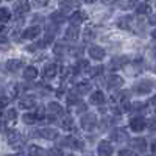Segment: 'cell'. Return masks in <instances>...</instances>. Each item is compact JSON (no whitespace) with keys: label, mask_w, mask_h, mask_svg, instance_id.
I'll list each match as a JSON object with an SVG mask.
<instances>
[{"label":"cell","mask_w":156,"mask_h":156,"mask_svg":"<svg viewBox=\"0 0 156 156\" xmlns=\"http://www.w3.org/2000/svg\"><path fill=\"white\" fill-rule=\"evenodd\" d=\"M64 50H66L64 44H56L55 48H53V53H55L56 56H61V55H64Z\"/></svg>","instance_id":"cell-36"},{"label":"cell","mask_w":156,"mask_h":156,"mask_svg":"<svg viewBox=\"0 0 156 156\" xmlns=\"http://www.w3.org/2000/svg\"><path fill=\"white\" fill-rule=\"evenodd\" d=\"M36 137H42L47 140H53L58 137V131L55 128H48V126H42V128H37L36 133H33Z\"/></svg>","instance_id":"cell-4"},{"label":"cell","mask_w":156,"mask_h":156,"mask_svg":"<svg viewBox=\"0 0 156 156\" xmlns=\"http://www.w3.org/2000/svg\"><path fill=\"white\" fill-rule=\"evenodd\" d=\"M8 103H9V98H8L3 92H0V108H5Z\"/></svg>","instance_id":"cell-38"},{"label":"cell","mask_w":156,"mask_h":156,"mask_svg":"<svg viewBox=\"0 0 156 156\" xmlns=\"http://www.w3.org/2000/svg\"><path fill=\"white\" fill-rule=\"evenodd\" d=\"M19 106L23 108V109L36 108V98H34V95H25V97H22L20 101H19Z\"/></svg>","instance_id":"cell-20"},{"label":"cell","mask_w":156,"mask_h":156,"mask_svg":"<svg viewBox=\"0 0 156 156\" xmlns=\"http://www.w3.org/2000/svg\"><path fill=\"white\" fill-rule=\"evenodd\" d=\"M22 122L27 123V125H33V123L37 122V117L34 115V112H25L22 115Z\"/></svg>","instance_id":"cell-28"},{"label":"cell","mask_w":156,"mask_h":156,"mask_svg":"<svg viewBox=\"0 0 156 156\" xmlns=\"http://www.w3.org/2000/svg\"><path fill=\"white\" fill-rule=\"evenodd\" d=\"M37 69L34 66H27L23 70V80H27V81H33L37 78Z\"/></svg>","instance_id":"cell-22"},{"label":"cell","mask_w":156,"mask_h":156,"mask_svg":"<svg viewBox=\"0 0 156 156\" xmlns=\"http://www.w3.org/2000/svg\"><path fill=\"white\" fill-rule=\"evenodd\" d=\"M101 73H103V67H101V66H98V67H95V69L92 70V75H94V76H100Z\"/></svg>","instance_id":"cell-41"},{"label":"cell","mask_w":156,"mask_h":156,"mask_svg":"<svg viewBox=\"0 0 156 156\" xmlns=\"http://www.w3.org/2000/svg\"><path fill=\"white\" fill-rule=\"evenodd\" d=\"M22 66H23V62H22L20 59H9V61H6V69H8L9 72H16V70H19Z\"/></svg>","instance_id":"cell-25"},{"label":"cell","mask_w":156,"mask_h":156,"mask_svg":"<svg viewBox=\"0 0 156 156\" xmlns=\"http://www.w3.org/2000/svg\"><path fill=\"white\" fill-rule=\"evenodd\" d=\"M50 0H33V5L36 8H42V6H47Z\"/></svg>","instance_id":"cell-39"},{"label":"cell","mask_w":156,"mask_h":156,"mask_svg":"<svg viewBox=\"0 0 156 156\" xmlns=\"http://www.w3.org/2000/svg\"><path fill=\"white\" fill-rule=\"evenodd\" d=\"M89 61L87 59H80L76 62V66H73V72L75 73H81V72H84V70H89Z\"/></svg>","instance_id":"cell-24"},{"label":"cell","mask_w":156,"mask_h":156,"mask_svg":"<svg viewBox=\"0 0 156 156\" xmlns=\"http://www.w3.org/2000/svg\"><path fill=\"white\" fill-rule=\"evenodd\" d=\"M80 95H78L75 90H69V94H67V97H66V100H67V103L72 106V105H80Z\"/></svg>","instance_id":"cell-26"},{"label":"cell","mask_w":156,"mask_h":156,"mask_svg":"<svg viewBox=\"0 0 156 156\" xmlns=\"http://www.w3.org/2000/svg\"><path fill=\"white\" fill-rule=\"evenodd\" d=\"M5 119L8 120V122H14L16 119H17V111L14 109V108H9V109H6V112H5Z\"/></svg>","instance_id":"cell-31"},{"label":"cell","mask_w":156,"mask_h":156,"mask_svg":"<svg viewBox=\"0 0 156 156\" xmlns=\"http://www.w3.org/2000/svg\"><path fill=\"white\" fill-rule=\"evenodd\" d=\"M148 20H150V23H151V25H156V16H150V19H148Z\"/></svg>","instance_id":"cell-43"},{"label":"cell","mask_w":156,"mask_h":156,"mask_svg":"<svg viewBox=\"0 0 156 156\" xmlns=\"http://www.w3.org/2000/svg\"><path fill=\"white\" fill-rule=\"evenodd\" d=\"M8 156H22L20 153H14V154H8Z\"/></svg>","instance_id":"cell-48"},{"label":"cell","mask_w":156,"mask_h":156,"mask_svg":"<svg viewBox=\"0 0 156 156\" xmlns=\"http://www.w3.org/2000/svg\"><path fill=\"white\" fill-rule=\"evenodd\" d=\"M28 154L30 156H45V150L39 145H30L28 147Z\"/></svg>","instance_id":"cell-27"},{"label":"cell","mask_w":156,"mask_h":156,"mask_svg":"<svg viewBox=\"0 0 156 156\" xmlns=\"http://www.w3.org/2000/svg\"><path fill=\"white\" fill-rule=\"evenodd\" d=\"M87 53H89V56L92 58L94 61H103V59H105V56H106L105 48L100 47V45H92V47H89Z\"/></svg>","instance_id":"cell-10"},{"label":"cell","mask_w":156,"mask_h":156,"mask_svg":"<svg viewBox=\"0 0 156 156\" xmlns=\"http://www.w3.org/2000/svg\"><path fill=\"white\" fill-rule=\"evenodd\" d=\"M8 144L12 147V148H20L23 145V139H22V134L17 131V129H9L8 131Z\"/></svg>","instance_id":"cell-5"},{"label":"cell","mask_w":156,"mask_h":156,"mask_svg":"<svg viewBox=\"0 0 156 156\" xmlns=\"http://www.w3.org/2000/svg\"><path fill=\"white\" fill-rule=\"evenodd\" d=\"M80 6V3L76 0H59V9L62 11V14H67V12H72L73 9H76Z\"/></svg>","instance_id":"cell-11"},{"label":"cell","mask_w":156,"mask_h":156,"mask_svg":"<svg viewBox=\"0 0 156 156\" xmlns=\"http://www.w3.org/2000/svg\"><path fill=\"white\" fill-rule=\"evenodd\" d=\"M154 58H156V48H154Z\"/></svg>","instance_id":"cell-50"},{"label":"cell","mask_w":156,"mask_h":156,"mask_svg":"<svg viewBox=\"0 0 156 156\" xmlns=\"http://www.w3.org/2000/svg\"><path fill=\"white\" fill-rule=\"evenodd\" d=\"M126 61H128L126 58H114V59H112V62H111V67H112V69L123 67V64H125Z\"/></svg>","instance_id":"cell-34"},{"label":"cell","mask_w":156,"mask_h":156,"mask_svg":"<svg viewBox=\"0 0 156 156\" xmlns=\"http://www.w3.org/2000/svg\"><path fill=\"white\" fill-rule=\"evenodd\" d=\"M131 22H133V17L131 16H125V17H122L119 20V27L120 28H125V30H129V28H131V27H129Z\"/></svg>","instance_id":"cell-29"},{"label":"cell","mask_w":156,"mask_h":156,"mask_svg":"<svg viewBox=\"0 0 156 156\" xmlns=\"http://www.w3.org/2000/svg\"><path fill=\"white\" fill-rule=\"evenodd\" d=\"M11 19V12H9V9H6V8H0V22H8Z\"/></svg>","instance_id":"cell-33"},{"label":"cell","mask_w":156,"mask_h":156,"mask_svg":"<svg viewBox=\"0 0 156 156\" xmlns=\"http://www.w3.org/2000/svg\"><path fill=\"white\" fill-rule=\"evenodd\" d=\"M30 8H31V5H30L28 0H19V2L14 5V12L17 16H23L30 11Z\"/></svg>","instance_id":"cell-17"},{"label":"cell","mask_w":156,"mask_h":156,"mask_svg":"<svg viewBox=\"0 0 156 156\" xmlns=\"http://www.w3.org/2000/svg\"><path fill=\"white\" fill-rule=\"evenodd\" d=\"M151 153H153V156H156V140L151 142Z\"/></svg>","instance_id":"cell-42"},{"label":"cell","mask_w":156,"mask_h":156,"mask_svg":"<svg viewBox=\"0 0 156 156\" xmlns=\"http://www.w3.org/2000/svg\"><path fill=\"white\" fill-rule=\"evenodd\" d=\"M92 89V84H90V81H87V80H83V81H78L75 86H73V90L78 94V95H84V94H87L89 90Z\"/></svg>","instance_id":"cell-14"},{"label":"cell","mask_w":156,"mask_h":156,"mask_svg":"<svg viewBox=\"0 0 156 156\" xmlns=\"http://www.w3.org/2000/svg\"><path fill=\"white\" fill-rule=\"evenodd\" d=\"M61 144H62V147H67V148H70V150H81V148H83V142L78 139V137H75V136L64 137Z\"/></svg>","instance_id":"cell-8"},{"label":"cell","mask_w":156,"mask_h":156,"mask_svg":"<svg viewBox=\"0 0 156 156\" xmlns=\"http://www.w3.org/2000/svg\"><path fill=\"white\" fill-rule=\"evenodd\" d=\"M61 128L64 129V131H73V129H75V120H73V117H70V115L62 117V119H61Z\"/></svg>","instance_id":"cell-23"},{"label":"cell","mask_w":156,"mask_h":156,"mask_svg":"<svg viewBox=\"0 0 156 156\" xmlns=\"http://www.w3.org/2000/svg\"><path fill=\"white\" fill-rule=\"evenodd\" d=\"M105 101H106V98H105V94H103L101 90H94V92L89 95V103H90V105L101 106Z\"/></svg>","instance_id":"cell-15"},{"label":"cell","mask_w":156,"mask_h":156,"mask_svg":"<svg viewBox=\"0 0 156 156\" xmlns=\"http://www.w3.org/2000/svg\"><path fill=\"white\" fill-rule=\"evenodd\" d=\"M87 19V16H86V12H83V11H73L72 12V16H70V23L72 25H75V27H78V25H81L84 20Z\"/></svg>","instance_id":"cell-19"},{"label":"cell","mask_w":156,"mask_h":156,"mask_svg":"<svg viewBox=\"0 0 156 156\" xmlns=\"http://www.w3.org/2000/svg\"><path fill=\"white\" fill-rule=\"evenodd\" d=\"M78 36H80V28L75 27V25H70V27L66 30V34H64V37H66V41H76Z\"/></svg>","instance_id":"cell-21"},{"label":"cell","mask_w":156,"mask_h":156,"mask_svg":"<svg viewBox=\"0 0 156 156\" xmlns=\"http://www.w3.org/2000/svg\"><path fill=\"white\" fill-rule=\"evenodd\" d=\"M131 147L136 153H144L147 151V139L144 137H134L131 140Z\"/></svg>","instance_id":"cell-16"},{"label":"cell","mask_w":156,"mask_h":156,"mask_svg":"<svg viewBox=\"0 0 156 156\" xmlns=\"http://www.w3.org/2000/svg\"><path fill=\"white\" fill-rule=\"evenodd\" d=\"M41 27L39 25H33V27H28L25 28V31L22 33V39H27V41H33V39H36L39 34H41Z\"/></svg>","instance_id":"cell-12"},{"label":"cell","mask_w":156,"mask_h":156,"mask_svg":"<svg viewBox=\"0 0 156 156\" xmlns=\"http://www.w3.org/2000/svg\"><path fill=\"white\" fill-rule=\"evenodd\" d=\"M122 84H123V78L119 76V75H109L108 80H106V87L109 90L119 89V87H122Z\"/></svg>","instance_id":"cell-13"},{"label":"cell","mask_w":156,"mask_h":156,"mask_svg":"<svg viewBox=\"0 0 156 156\" xmlns=\"http://www.w3.org/2000/svg\"><path fill=\"white\" fill-rule=\"evenodd\" d=\"M136 12H137L139 16L150 14V12H151V8H150V5H147V3H140V5L136 8Z\"/></svg>","instance_id":"cell-30"},{"label":"cell","mask_w":156,"mask_h":156,"mask_svg":"<svg viewBox=\"0 0 156 156\" xmlns=\"http://www.w3.org/2000/svg\"><path fill=\"white\" fill-rule=\"evenodd\" d=\"M129 128H131V131L134 133H142L144 129L147 128V120L144 115H134L131 120H129Z\"/></svg>","instance_id":"cell-3"},{"label":"cell","mask_w":156,"mask_h":156,"mask_svg":"<svg viewBox=\"0 0 156 156\" xmlns=\"http://www.w3.org/2000/svg\"><path fill=\"white\" fill-rule=\"evenodd\" d=\"M151 37H153V39H154V41H156V30H154V31L151 33Z\"/></svg>","instance_id":"cell-46"},{"label":"cell","mask_w":156,"mask_h":156,"mask_svg":"<svg viewBox=\"0 0 156 156\" xmlns=\"http://www.w3.org/2000/svg\"><path fill=\"white\" fill-rule=\"evenodd\" d=\"M84 156H94L92 153H87V154H84Z\"/></svg>","instance_id":"cell-49"},{"label":"cell","mask_w":156,"mask_h":156,"mask_svg":"<svg viewBox=\"0 0 156 156\" xmlns=\"http://www.w3.org/2000/svg\"><path fill=\"white\" fill-rule=\"evenodd\" d=\"M58 64L55 62H50V64H45L44 69H42V78H45V80H53V78L58 75Z\"/></svg>","instance_id":"cell-9"},{"label":"cell","mask_w":156,"mask_h":156,"mask_svg":"<svg viewBox=\"0 0 156 156\" xmlns=\"http://www.w3.org/2000/svg\"><path fill=\"white\" fill-rule=\"evenodd\" d=\"M109 136H111V139L114 142H125V140H128V133L125 131V129H122V128L112 129V133Z\"/></svg>","instance_id":"cell-18"},{"label":"cell","mask_w":156,"mask_h":156,"mask_svg":"<svg viewBox=\"0 0 156 156\" xmlns=\"http://www.w3.org/2000/svg\"><path fill=\"white\" fill-rule=\"evenodd\" d=\"M86 3H94V2H97V0H84Z\"/></svg>","instance_id":"cell-47"},{"label":"cell","mask_w":156,"mask_h":156,"mask_svg":"<svg viewBox=\"0 0 156 156\" xmlns=\"http://www.w3.org/2000/svg\"><path fill=\"white\" fill-rule=\"evenodd\" d=\"M97 153H98V156H111L114 153V147L108 139H103L97 145Z\"/></svg>","instance_id":"cell-7"},{"label":"cell","mask_w":156,"mask_h":156,"mask_svg":"<svg viewBox=\"0 0 156 156\" xmlns=\"http://www.w3.org/2000/svg\"><path fill=\"white\" fill-rule=\"evenodd\" d=\"M147 126L151 129V131H154V129H156V117H153V119L147 120Z\"/></svg>","instance_id":"cell-40"},{"label":"cell","mask_w":156,"mask_h":156,"mask_svg":"<svg viewBox=\"0 0 156 156\" xmlns=\"http://www.w3.org/2000/svg\"><path fill=\"white\" fill-rule=\"evenodd\" d=\"M45 109H47V112H48V115H51V117H56V119H62L64 117V114H66V111H64V108L59 105V103H56V101H50L48 105L45 106Z\"/></svg>","instance_id":"cell-6"},{"label":"cell","mask_w":156,"mask_h":156,"mask_svg":"<svg viewBox=\"0 0 156 156\" xmlns=\"http://www.w3.org/2000/svg\"><path fill=\"white\" fill-rule=\"evenodd\" d=\"M45 156H62V153H61L59 148L53 147V148H50L48 151H45Z\"/></svg>","instance_id":"cell-37"},{"label":"cell","mask_w":156,"mask_h":156,"mask_svg":"<svg viewBox=\"0 0 156 156\" xmlns=\"http://www.w3.org/2000/svg\"><path fill=\"white\" fill-rule=\"evenodd\" d=\"M50 19L53 20L56 25H59V23H62L64 20H66V16H64L62 12H53V14L50 16Z\"/></svg>","instance_id":"cell-32"},{"label":"cell","mask_w":156,"mask_h":156,"mask_svg":"<svg viewBox=\"0 0 156 156\" xmlns=\"http://www.w3.org/2000/svg\"><path fill=\"white\" fill-rule=\"evenodd\" d=\"M69 156H76V154H69Z\"/></svg>","instance_id":"cell-51"},{"label":"cell","mask_w":156,"mask_h":156,"mask_svg":"<svg viewBox=\"0 0 156 156\" xmlns=\"http://www.w3.org/2000/svg\"><path fill=\"white\" fill-rule=\"evenodd\" d=\"M154 84L156 83L153 80H140L139 83H136L133 86V92L137 95H147L154 89Z\"/></svg>","instance_id":"cell-1"},{"label":"cell","mask_w":156,"mask_h":156,"mask_svg":"<svg viewBox=\"0 0 156 156\" xmlns=\"http://www.w3.org/2000/svg\"><path fill=\"white\" fill-rule=\"evenodd\" d=\"M97 114H92V112H89V114H83L81 117V128L84 129V131H92V129L97 126Z\"/></svg>","instance_id":"cell-2"},{"label":"cell","mask_w":156,"mask_h":156,"mask_svg":"<svg viewBox=\"0 0 156 156\" xmlns=\"http://www.w3.org/2000/svg\"><path fill=\"white\" fill-rule=\"evenodd\" d=\"M150 103H151V105H154V106H156V97H153V98L150 100Z\"/></svg>","instance_id":"cell-45"},{"label":"cell","mask_w":156,"mask_h":156,"mask_svg":"<svg viewBox=\"0 0 156 156\" xmlns=\"http://www.w3.org/2000/svg\"><path fill=\"white\" fill-rule=\"evenodd\" d=\"M119 156H137V153L131 148H122L119 151Z\"/></svg>","instance_id":"cell-35"},{"label":"cell","mask_w":156,"mask_h":156,"mask_svg":"<svg viewBox=\"0 0 156 156\" xmlns=\"http://www.w3.org/2000/svg\"><path fill=\"white\" fill-rule=\"evenodd\" d=\"M3 128H5V123H3L2 120H0V131H3Z\"/></svg>","instance_id":"cell-44"}]
</instances>
